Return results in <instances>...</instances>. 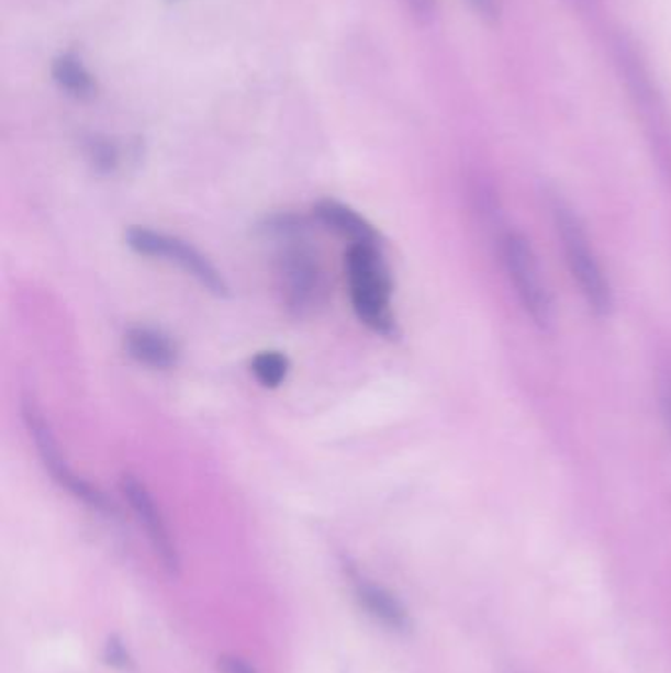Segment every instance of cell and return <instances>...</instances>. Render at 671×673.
I'll return each instance as SVG.
<instances>
[{"label":"cell","instance_id":"cell-16","mask_svg":"<svg viewBox=\"0 0 671 673\" xmlns=\"http://www.w3.org/2000/svg\"><path fill=\"white\" fill-rule=\"evenodd\" d=\"M473 4V9L481 14L482 19L492 20L496 19V2L494 0H469Z\"/></svg>","mask_w":671,"mask_h":673},{"label":"cell","instance_id":"cell-13","mask_svg":"<svg viewBox=\"0 0 671 673\" xmlns=\"http://www.w3.org/2000/svg\"><path fill=\"white\" fill-rule=\"evenodd\" d=\"M86 154L87 160L99 173H113L119 168V161H121V153H119L116 144L109 138H104V136L87 138Z\"/></svg>","mask_w":671,"mask_h":673},{"label":"cell","instance_id":"cell-8","mask_svg":"<svg viewBox=\"0 0 671 673\" xmlns=\"http://www.w3.org/2000/svg\"><path fill=\"white\" fill-rule=\"evenodd\" d=\"M347 573H349L355 601L374 622H379L380 626H384L387 630L396 632V635L410 632L412 628L410 613L392 591L365 577L355 568H349Z\"/></svg>","mask_w":671,"mask_h":673},{"label":"cell","instance_id":"cell-5","mask_svg":"<svg viewBox=\"0 0 671 673\" xmlns=\"http://www.w3.org/2000/svg\"><path fill=\"white\" fill-rule=\"evenodd\" d=\"M278 276L288 312L295 317L312 313L325 298V272L320 258L305 245L303 235L282 240Z\"/></svg>","mask_w":671,"mask_h":673},{"label":"cell","instance_id":"cell-7","mask_svg":"<svg viewBox=\"0 0 671 673\" xmlns=\"http://www.w3.org/2000/svg\"><path fill=\"white\" fill-rule=\"evenodd\" d=\"M121 493L124 494L126 503L131 506L134 518L146 531V538L150 541L156 558L160 560L161 568L171 577H178L181 570L180 553L176 548V541L171 538L170 528L164 520V514L160 513L146 484L138 476L124 473L121 476Z\"/></svg>","mask_w":671,"mask_h":673},{"label":"cell","instance_id":"cell-12","mask_svg":"<svg viewBox=\"0 0 671 673\" xmlns=\"http://www.w3.org/2000/svg\"><path fill=\"white\" fill-rule=\"evenodd\" d=\"M250 372L260 386L278 389L290 374V359L280 351L258 352L250 361Z\"/></svg>","mask_w":671,"mask_h":673},{"label":"cell","instance_id":"cell-19","mask_svg":"<svg viewBox=\"0 0 671 673\" xmlns=\"http://www.w3.org/2000/svg\"><path fill=\"white\" fill-rule=\"evenodd\" d=\"M170 2H174V0H170Z\"/></svg>","mask_w":671,"mask_h":673},{"label":"cell","instance_id":"cell-14","mask_svg":"<svg viewBox=\"0 0 671 673\" xmlns=\"http://www.w3.org/2000/svg\"><path fill=\"white\" fill-rule=\"evenodd\" d=\"M103 658L107 664L119 670V672H133L134 660L128 648L124 644L123 640L119 636H111L104 644Z\"/></svg>","mask_w":671,"mask_h":673},{"label":"cell","instance_id":"cell-18","mask_svg":"<svg viewBox=\"0 0 671 673\" xmlns=\"http://www.w3.org/2000/svg\"><path fill=\"white\" fill-rule=\"evenodd\" d=\"M662 404L663 414H666V419L671 427V377L663 382Z\"/></svg>","mask_w":671,"mask_h":673},{"label":"cell","instance_id":"cell-4","mask_svg":"<svg viewBox=\"0 0 671 673\" xmlns=\"http://www.w3.org/2000/svg\"><path fill=\"white\" fill-rule=\"evenodd\" d=\"M124 243L141 257L161 258L171 265L180 266L181 270L195 278L209 294L217 298H228L231 294L228 282L217 266L183 238L171 237L152 228L131 227L124 233Z\"/></svg>","mask_w":671,"mask_h":673},{"label":"cell","instance_id":"cell-6","mask_svg":"<svg viewBox=\"0 0 671 673\" xmlns=\"http://www.w3.org/2000/svg\"><path fill=\"white\" fill-rule=\"evenodd\" d=\"M502 260L526 313L539 327H548L553 319V304L528 240L518 233H506L502 238Z\"/></svg>","mask_w":671,"mask_h":673},{"label":"cell","instance_id":"cell-15","mask_svg":"<svg viewBox=\"0 0 671 673\" xmlns=\"http://www.w3.org/2000/svg\"><path fill=\"white\" fill-rule=\"evenodd\" d=\"M219 672L221 673H258L255 665L248 664L245 658L235 654H225L219 658Z\"/></svg>","mask_w":671,"mask_h":673},{"label":"cell","instance_id":"cell-1","mask_svg":"<svg viewBox=\"0 0 671 673\" xmlns=\"http://www.w3.org/2000/svg\"><path fill=\"white\" fill-rule=\"evenodd\" d=\"M350 304L360 323L382 337L398 333L392 310V276L382 255V245H350L345 255Z\"/></svg>","mask_w":671,"mask_h":673},{"label":"cell","instance_id":"cell-17","mask_svg":"<svg viewBox=\"0 0 671 673\" xmlns=\"http://www.w3.org/2000/svg\"><path fill=\"white\" fill-rule=\"evenodd\" d=\"M407 2L412 4L414 12H416L417 16H422V19L432 16V12H434L435 0H407Z\"/></svg>","mask_w":671,"mask_h":673},{"label":"cell","instance_id":"cell-11","mask_svg":"<svg viewBox=\"0 0 671 673\" xmlns=\"http://www.w3.org/2000/svg\"><path fill=\"white\" fill-rule=\"evenodd\" d=\"M52 77H54L56 86L74 99L87 101V99L97 96L96 79L89 74V69L81 61V57L71 54V52H66V54H61L54 59Z\"/></svg>","mask_w":671,"mask_h":673},{"label":"cell","instance_id":"cell-10","mask_svg":"<svg viewBox=\"0 0 671 673\" xmlns=\"http://www.w3.org/2000/svg\"><path fill=\"white\" fill-rule=\"evenodd\" d=\"M313 217L317 218L323 227L332 228L349 238L350 245H380L379 231L372 227V223L362 217L359 211L340 201H317L313 205Z\"/></svg>","mask_w":671,"mask_h":673},{"label":"cell","instance_id":"cell-2","mask_svg":"<svg viewBox=\"0 0 671 673\" xmlns=\"http://www.w3.org/2000/svg\"><path fill=\"white\" fill-rule=\"evenodd\" d=\"M22 417H24L26 429H29L30 437L36 446L40 461H42L44 469L48 471L52 481L59 484V489H64L66 493L71 494L76 501L86 504L87 508H91L93 513L113 518L116 514L114 504L107 498L103 491L97 489L96 484L89 483L69 467L61 449L57 446V439L52 431V427H49L48 419L34 400L26 399L22 402Z\"/></svg>","mask_w":671,"mask_h":673},{"label":"cell","instance_id":"cell-3","mask_svg":"<svg viewBox=\"0 0 671 673\" xmlns=\"http://www.w3.org/2000/svg\"><path fill=\"white\" fill-rule=\"evenodd\" d=\"M553 218L561 238V247L566 253V262L579 285V292L585 298L591 312L595 315H606L613 305L611 288L586 238L585 228L573 213V209H569L561 201L553 203Z\"/></svg>","mask_w":671,"mask_h":673},{"label":"cell","instance_id":"cell-9","mask_svg":"<svg viewBox=\"0 0 671 673\" xmlns=\"http://www.w3.org/2000/svg\"><path fill=\"white\" fill-rule=\"evenodd\" d=\"M124 351L136 362L150 369H174L180 361V347L170 335L154 327H131L124 333Z\"/></svg>","mask_w":671,"mask_h":673}]
</instances>
